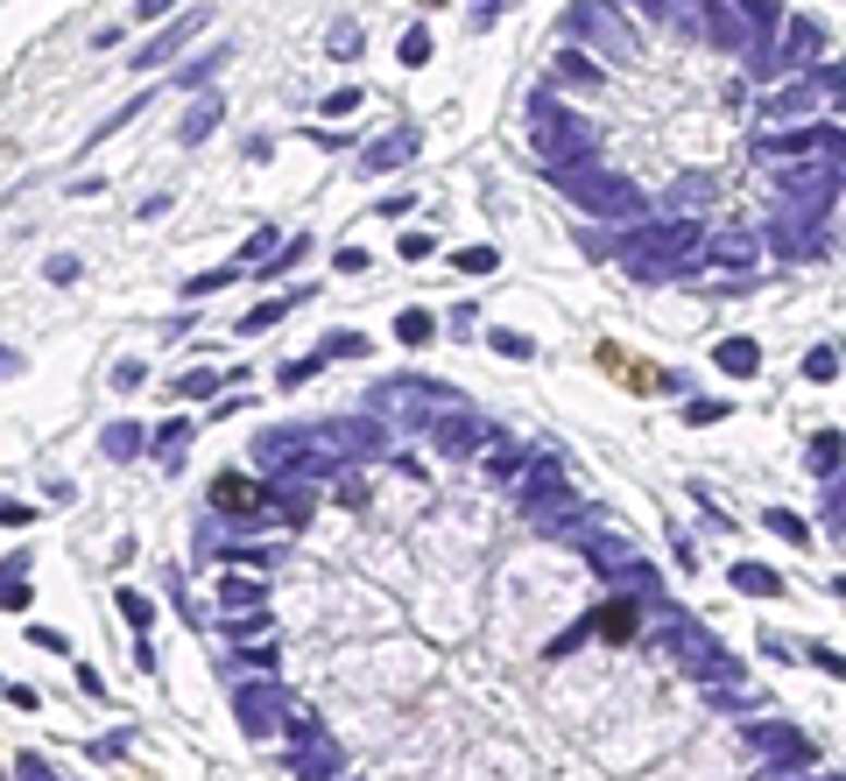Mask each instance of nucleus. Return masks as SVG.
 Here are the masks:
<instances>
[{
    "label": "nucleus",
    "instance_id": "obj_1",
    "mask_svg": "<svg viewBox=\"0 0 846 781\" xmlns=\"http://www.w3.org/2000/svg\"><path fill=\"white\" fill-rule=\"evenodd\" d=\"M529 148H537L543 170H572V162H592L600 134H592V120H578L564 107L557 92H537L529 99Z\"/></svg>",
    "mask_w": 846,
    "mask_h": 781
},
{
    "label": "nucleus",
    "instance_id": "obj_2",
    "mask_svg": "<svg viewBox=\"0 0 846 781\" xmlns=\"http://www.w3.org/2000/svg\"><path fill=\"white\" fill-rule=\"evenodd\" d=\"M657 634H663V648H671L677 662L699 675V683H720V690H734V683H740V662L706 634L699 620H685L677 606H657Z\"/></svg>",
    "mask_w": 846,
    "mask_h": 781
},
{
    "label": "nucleus",
    "instance_id": "obj_3",
    "mask_svg": "<svg viewBox=\"0 0 846 781\" xmlns=\"http://www.w3.org/2000/svg\"><path fill=\"white\" fill-rule=\"evenodd\" d=\"M551 176H557V190L578 204V212H592V225H621V219L642 212V190H635L628 176H614V170L586 176V162H572V170H551Z\"/></svg>",
    "mask_w": 846,
    "mask_h": 781
},
{
    "label": "nucleus",
    "instance_id": "obj_4",
    "mask_svg": "<svg viewBox=\"0 0 846 781\" xmlns=\"http://www.w3.org/2000/svg\"><path fill=\"white\" fill-rule=\"evenodd\" d=\"M564 36L592 42V50L614 57V64H635V28H628V14H621V0H572V8H564Z\"/></svg>",
    "mask_w": 846,
    "mask_h": 781
},
{
    "label": "nucleus",
    "instance_id": "obj_5",
    "mask_svg": "<svg viewBox=\"0 0 846 781\" xmlns=\"http://www.w3.org/2000/svg\"><path fill=\"white\" fill-rule=\"evenodd\" d=\"M846 190V170L825 156H783L776 162V204H805V212H833Z\"/></svg>",
    "mask_w": 846,
    "mask_h": 781
},
{
    "label": "nucleus",
    "instance_id": "obj_6",
    "mask_svg": "<svg viewBox=\"0 0 846 781\" xmlns=\"http://www.w3.org/2000/svg\"><path fill=\"white\" fill-rule=\"evenodd\" d=\"M740 740H748V754L762 760V781L797 774V768H811V760H819V746H811L805 732H790L783 718H755V726L740 732Z\"/></svg>",
    "mask_w": 846,
    "mask_h": 781
},
{
    "label": "nucleus",
    "instance_id": "obj_7",
    "mask_svg": "<svg viewBox=\"0 0 846 781\" xmlns=\"http://www.w3.org/2000/svg\"><path fill=\"white\" fill-rule=\"evenodd\" d=\"M212 515L226 521V529H269V521H275V500H269V479H261V486H247L241 472L212 479Z\"/></svg>",
    "mask_w": 846,
    "mask_h": 781
},
{
    "label": "nucleus",
    "instance_id": "obj_8",
    "mask_svg": "<svg viewBox=\"0 0 846 781\" xmlns=\"http://www.w3.org/2000/svg\"><path fill=\"white\" fill-rule=\"evenodd\" d=\"M825 212H805V204H776V219L762 225V247H776L783 261H819L825 239H819Z\"/></svg>",
    "mask_w": 846,
    "mask_h": 781
},
{
    "label": "nucleus",
    "instance_id": "obj_9",
    "mask_svg": "<svg viewBox=\"0 0 846 781\" xmlns=\"http://www.w3.org/2000/svg\"><path fill=\"white\" fill-rule=\"evenodd\" d=\"M310 437H318L324 450H332L339 464H353V458H375V450L389 444V430H381L375 416H332V423H318Z\"/></svg>",
    "mask_w": 846,
    "mask_h": 781
},
{
    "label": "nucleus",
    "instance_id": "obj_10",
    "mask_svg": "<svg viewBox=\"0 0 846 781\" xmlns=\"http://www.w3.org/2000/svg\"><path fill=\"white\" fill-rule=\"evenodd\" d=\"M685 28H691V36H706L712 50H748V42H755V28L740 22V8H734V0H691Z\"/></svg>",
    "mask_w": 846,
    "mask_h": 781
},
{
    "label": "nucleus",
    "instance_id": "obj_11",
    "mask_svg": "<svg viewBox=\"0 0 846 781\" xmlns=\"http://www.w3.org/2000/svg\"><path fill=\"white\" fill-rule=\"evenodd\" d=\"M233 711H241V726L255 732V740H282V718H290V704H282V690L269 675H255V683L233 690Z\"/></svg>",
    "mask_w": 846,
    "mask_h": 781
},
{
    "label": "nucleus",
    "instance_id": "obj_12",
    "mask_svg": "<svg viewBox=\"0 0 846 781\" xmlns=\"http://www.w3.org/2000/svg\"><path fill=\"white\" fill-rule=\"evenodd\" d=\"M762 261V233H748V225H726V233H706L699 261H691V275L699 268H734V275H748V268Z\"/></svg>",
    "mask_w": 846,
    "mask_h": 781
},
{
    "label": "nucleus",
    "instance_id": "obj_13",
    "mask_svg": "<svg viewBox=\"0 0 846 781\" xmlns=\"http://www.w3.org/2000/svg\"><path fill=\"white\" fill-rule=\"evenodd\" d=\"M424 430H430V450H444V458H473V450L487 444V423L473 409H458V401H452V409H438Z\"/></svg>",
    "mask_w": 846,
    "mask_h": 781
},
{
    "label": "nucleus",
    "instance_id": "obj_14",
    "mask_svg": "<svg viewBox=\"0 0 846 781\" xmlns=\"http://www.w3.org/2000/svg\"><path fill=\"white\" fill-rule=\"evenodd\" d=\"M586 620H592V634H600V641H635V634H642V592L606 598V606H592Z\"/></svg>",
    "mask_w": 846,
    "mask_h": 781
},
{
    "label": "nucleus",
    "instance_id": "obj_15",
    "mask_svg": "<svg viewBox=\"0 0 846 781\" xmlns=\"http://www.w3.org/2000/svg\"><path fill=\"white\" fill-rule=\"evenodd\" d=\"M205 22H212V14H205V8H198V14H176V22L162 28L156 42H142V57H127V64H135V71H162V64H170V57H176V50H184V42H191V36H198Z\"/></svg>",
    "mask_w": 846,
    "mask_h": 781
},
{
    "label": "nucleus",
    "instance_id": "obj_16",
    "mask_svg": "<svg viewBox=\"0 0 846 781\" xmlns=\"http://www.w3.org/2000/svg\"><path fill=\"white\" fill-rule=\"evenodd\" d=\"M290 774H296V781H339V774H346V746H339V740H310V746H296Z\"/></svg>",
    "mask_w": 846,
    "mask_h": 781
},
{
    "label": "nucleus",
    "instance_id": "obj_17",
    "mask_svg": "<svg viewBox=\"0 0 846 781\" xmlns=\"http://www.w3.org/2000/svg\"><path fill=\"white\" fill-rule=\"evenodd\" d=\"M762 113H769V120H797V113H819V78H811V71H805V78L776 85V92L762 99Z\"/></svg>",
    "mask_w": 846,
    "mask_h": 781
},
{
    "label": "nucleus",
    "instance_id": "obj_18",
    "mask_svg": "<svg viewBox=\"0 0 846 781\" xmlns=\"http://www.w3.org/2000/svg\"><path fill=\"white\" fill-rule=\"evenodd\" d=\"M551 85H572V92H600L606 71L592 64L586 50H557V57H551Z\"/></svg>",
    "mask_w": 846,
    "mask_h": 781
},
{
    "label": "nucleus",
    "instance_id": "obj_19",
    "mask_svg": "<svg viewBox=\"0 0 846 781\" xmlns=\"http://www.w3.org/2000/svg\"><path fill=\"white\" fill-rule=\"evenodd\" d=\"M417 148H424V134H417V127H395V134H381V141L360 156V170H395V162H409Z\"/></svg>",
    "mask_w": 846,
    "mask_h": 781
},
{
    "label": "nucleus",
    "instance_id": "obj_20",
    "mask_svg": "<svg viewBox=\"0 0 846 781\" xmlns=\"http://www.w3.org/2000/svg\"><path fill=\"white\" fill-rule=\"evenodd\" d=\"M805 464H811V479H839L846 472V437L839 430H819L811 450H805Z\"/></svg>",
    "mask_w": 846,
    "mask_h": 781
},
{
    "label": "nucleus",
    "instance_id": "obj_21",
    "mask_svg": "<svg viewBox=\"0 0 846 781\" xmlns=\"http://www.w3.org/2000/svg\"><path fill=\"white\" fill-rule=\"evenodd\" d=\"M712 367L734 373V381H748V373H762V345H755V338H726L720 352H712Z\"/></svg>",
    "mask_w": 846,
    "mask_h": 781
},
{
    "label": "nucleus",
    "instance_id": "obj_22",
    "mask_svg": "<svg viewBox=\"0 0 846 781\" xmlns=\"http://www.w3.org/2000/svg\"><path fill=\"white\" fill-rule=\"evenodd\" d=\"M537 450L543 444H494V450H487V472H494V479H523L529 464H537Z\"/></svg>",
    "mask_w": 846,
    "mask_h": 781
},
{
    "label": "nucleus",
    "instance_id": "obj_23",
    "mask_svg": "<svg viewBox=\"0 0 846 781\" xmlns=\"http://www.w3.org/2000/svg\"><path fill=\"white\" fill-rule=\"evenodd\" d=\"M734 8H740V22L755 28V42H769V36L783 28V14H790L783 0H734Z\"/></svg>",
    "mask_w": 846,
    "mask_h": 781
},
{
    "label": "nucleus",
    "instance_id": "obj_24",
    "mask_svg": "<svg viewBox=\"0 0 846 781\" xmlns=\"http://www.w3.org/2000/svg\"><path fill=\"white\" fill-rule=\"evenodd\" d=\"M219 606H226V612H255L261 606V578H241V570H233V578L219 584Z\"/></svg>",
    "mask_w": 846,
    "mask_h": 781
},
{
    "label": "nucleus",
    "instance_id": "obj_25",
    "mask_svg": "<svg viewBox=\"0 0 846 781\" xmlns=\"http://www.w3.org/2000/svg\"><path fill=\"white\" fill-rule=\"evenodd\" d=\"M219 113H226V107H219V99H212V92H205V99H198V107H191V120H184V127H176V141H205V134H212V127H219Z\"/></svg>",
    "mask_w": 846,
    "mask_h": 781
},
{
    "label": "nucleus",
    "instance_id": "obj_26",
    "mask_svg": "<svg viewBox=\"0 0 846 781\" xmlns=\"http://www.w3.org/2000/svg\"><path fill=\"white\" fill-rule=\"evenodd\" d=\"M734 584H740V592H755V598H776L783 592V578L769 563H734Z\"/></svg>",
    "mask_w": 846,
    "mask_h": 781
},
{
    "label": "nucleus",
    "instance_id": "obj_27",
    "mask_svg": "<svg viewBox=\"0 0 846 781\" xmlns=\"http://www.w3.org/2000/svg\"><path fill=\"white\" fill-rule=\"evenodd\" d=\"M360 22H332V36H324V50H332V64H353V57H360Z\"/></svg>",
    "mask_w": 846,
    "mask_h": 781
},
{
    "label": "nucleus",
    "instance_id": "obj_28",
    "mask_svg": "<svg viewBox=\"0 0 846 781\" xmlns=\"http://www.w3.org/2000/svg\"><path fill=\"white\" fill-rule=\"evenodd\" d=\"M395 338H403V345H430V338H438V318H430V310H403V318H395Z\"/></svg>",
    "mask_w": 846,
    "mask_h": 781
},
{
    "label": "nucleus",
    "instance_id": "obj_29",
    "mask_svg": "<svg viewBox=\"0 0 846 781\" xmlns=\"http://www.w3.org/2000/svg\"><path fill=\"white\" fill-rule=\"evenodd\" d=\"M296 310V296H275V303H261V310H247V324H241V338H255V332H269V324H282Z\"/></svg>",
    "mask_w": 846,
    "mask_h": 781
},
{
    "label": "nucleus",
    "instance_id": "obj_30",
    "mask_svg": "<svg viewBox=\"0 0 846 781\" xmlns=\"http://www.w3.org/2000/svg\"><path fill=\"white\" fill-rule=\"evenodd\" d=\"M282 740H290V746L324 740V718H318V711H290V718H282Z\"/></svg>",
    "mask_w": 846,
    "mask_h": 781
},
{
    "label": "nucleus",
    "instance_id": "obj_31",
    "mask_svg": "<svg viewBox=\"0 0 846 781\" xmlns=\"http://www.w3.org/2000/svg\"><path fill=\"white\" fill-rule=\"evenodd\" d=\"M282 247V239H275V225H255V233H247L241 239V268H255V261H269V253Z\"/></svg>",
    "mask_w": 846,
    "mask_h": 781
},
{
    "label": "nucleus",
    "instance_id": "obj_32",
    "mask_svg": "<svg viewBox=\"0 0 846 781\" xmlns=\"http://www.w3.org/2000/svg\"><path fill=\"white\" fill-rule=\"evenodd\" d=\"M494 261H501L494 247H458V253H452V268H458V275H494Z\"/></svg>",
    "mask_w": 846,
    "mask_h": 781
},
{
    "label": "nucleus",
    "instance_id": "obj_33",
    "mask_svg": "<svg viewBox=\"0 0 846 781\" xmlns=\"http://www.w3.org/2000/svg\"><path fill=\"white\" fill-rule=\"evenodd\" d=\"M839 373V345H811L805 352V381H833Z\"/></svg>",
    "mask_w": 846,
    "mask_h": 781
},
{
    "label": "nucleus",
    "instance_id": "obj_34",
    "mask_svg": "<svg viewBox=\"0 0 846 781\" xmlns=\"http://www.w3.org/2000/svg\"><path fill=\"white\" fill-rule=\"evenodd\" d=\"M360 107H367V92H360V85H346V92L318 99V113H324V120H346V113H360Z\"/></svg>",
    "mask_w": 846,
    "mask_h": 781
},
{
    "label": "nucleus",
    "instance_id": "obj_35",
    "mask_svg": "<svg viewBox=\"0 0 846 781\" xmlns=\"http://www.w3.org/2000/svg\"><path fill=\"white\" fill-rule=\"evenodd\" d=\"M121 612H127V627H135V634H148V620H156V606H148L135 584H121Z\"/></svg>",
    "mask_w": 846,
    "mask_h": 781
},
{
    "label": "nucleus",
    "instance_id": "obj_36",
    "mask_svg": "<svg viewBox=\"0 0 846 781\" xmlns=\"http://www.w3.org/2000/svg\"><path fill=\"white\" fill-rule=\"evenodd\" d=\"M635 14H649V22H663V28H685V8L677 0H628Z\"/></svg>",
    "mask_w": 846,
    "mask_h": 781
},
{
    "label": "nucleus",
    "instance_id": "obj_37",
    "mask_svg": "<svg viewBox=\"0 0 846 781\" xmlns=\"http://www.w3.org/2000/svg\"><path fill=\"white\" fill-rule=\"evenodd\" d=\"M233 275H241V268H205V275H191V282H184V296H219Z\"/></svg>",
    "mask_w": 846,
    "mask_h": 781
},
{
    "label": "nucleus",
    "instance_id": "obj_38",
    "mask_svg": "<svg viewBox=\"0 0 846 781\" xmlns=\"http://www.w3.org/2000/svg\"><path fill=\"white\" fill-rule=\"evenodd\" d=\"M762 521H769V529H776V535H783V543H797V549H805V543H811V529H805V521H797V515H783V507H769V515H762Z\"/></svg>",
    "mask_w": 846,
    "mask_h": 781
},
{
    "label": "nucleus",
    "instance_id": "obj_39",
    "mask_svg": "<svg viewBox=\"0 0 846 781\" xmlns=\"http://www.w3.org/2000/svg\"><path fill=\"white\" fill-rule=\"evenodd\" d=\"M212 557H219V563H241V570H247V563H269V549H261V543H219Z\"/></svg>",
    "mask_w": 846,
    "mask_h": 781
},
{
    "label": "nucleus",
    "instance_id": "obj_40",
    "mask_svg": "<svg viewBox=\"0 0 846 781\" xmlns=\"http://www.w3.org/2000/svg\"><path fill=\"white\" fill-rule=\"evenodd\" d=\"M318 367H332V359H324V352H310V359H290V367H282L275 381H282V387H304V381H310V373H318Z\"/></svg>",
    "mask_w": 846,
    "mask_h": 781
},
{
    "label": "nucleus",
    "instance_id": "obj_41",
    "mask_svg": "<svg viewBox=\"0 0 846 781\" xmlns=\"http://www.w3.org/2000/svg\"><path fill=\"white\" fill-rule=\"evenodd\" d=\"M677 204H685V212L712 204V176H685V184H677Z\"/></svg>",
    "mask_w": 846,
    "mask_h": 781
},
{
    "label": "nucleus",
    "instance_id": "obj_42",
    "mask_svg": "<svg viewBox=\"0 0 846 781\" xmlns=\"http://www.w3.org/2000/svg\"><path fill=\"white\" fill-rule=\"evenodd\" d=\"M184 437H191V423H184V416H170V423L156 430V444H162V464H176V444H184Z\"/></svg>",
    "mask_w": 846,
    "mask_h": 781
},
{
    "label": "nucleus",
    "instance_id": "obj_43",
    "mask_svg": "<svg viewBox=\"0 0 846 781\" xmlns=\"http://www.w3.org/2000/svg\"><path fill=\"white\" fill-rule=\"evenodd\" d=\"M403 64H409V71L430 64V28H409V36H403Z\"/></svg>",
    "mask_w": 846,
    "mask_h": 781
},
{
    "label": "nucleus",
    "instance_id": "obj_44",
    "mask_svg": "<svg viewBox=\"0 0 846 781\" xmlns=\"http://www.w3.org/2000/svg\"><path fill=\"white\" fill-rule=\"evenodd\" d=\"M487 345H494L501 359H529V352H537V345H529L523 332H487Z\"/></svg>",
    "mask_w": 846,
    "mask_h": 781
},
{
    "label": "nucleus",
    "instance_id": "obj_45",
    "mask_svg": "<svg viewBox=\"0 0 846 781\" xmlns=\"http://www.w3.org/2000/svg\"><path fill=\"white\" fill-rule=\"evenodd\" d=\"M135 444H142L135 423H113V430H107V450H113V458H135Z\"/></svg>",
    "mask_w": 846,
    "mask_h": 781
},
{
    "label": "nucleus",
    "instance_id": "obj_46",
    "mask_svg": "<svg viewBox=\"0 0 846 781\" xmlns=\"http://www.w3.org/2000/svg\"><path fill=\"white\" fill-rule=\"evenodd\" d=\"M219 381H226V373H184V381H176V395H191V401H198V395H219Z\"/></svg>",
    "mask_w": 846,
    "mask_h": 781
},
{
    "label": "nucleus",
    "instance_id": "obj_47",
    "mask_svg": "<svg viewBox=\"0 0 846 781\" xmlns=\"http://www.w3.org/2000/svg\"><path fill=\"white\" fill-rule=\"evenodd\" d=\"M353 352H367L360 332H332V338H324V359H353Z\"/></svg>",
    "mask_w": 846,
    "mask_h": 781
},
{
    "label": "nucleus",
    "instance_id": "obj_48",
    "mask_svg": "<svg viewBox=\"0 0 846 781\" xmlns=\"http://www.w3.org/2000/svg\"><path fill=\"white\" fill-rule=\"evenodd\" d=\"M825 529H846V479H833V493H825Z\"/></svg>",
    "mask_w": 846,
    "mask_h": 781
},
{
    "label": "nucleus",
    "instance_id": "obj_49",
    "mask_svg": "<svg viewBox=\"0 0 846 781\" xmlns=\"http://www.w3.org/2000/svg\"><path fill=\"white\" fill-rule=\"evenodd\" d=\"M332 268H339V275H367V247H339Z\"/></svg>",
    "mask_w": 846,
    "mask_h": 781
},
{
    "label": "nucleus",
    "instance_id": "obj_50",
    "mask_svg": "<svg viewBox=\"0 0 846 781\" xmlns=\"http://www.w3.org/2000/svg\"><path fill=\"white\" fill-rule=\"evenodd\" d=\"M42 275H50V282H78V261H71V253H50V261H42Z\"/></svg>",
    "mask_w": 846,
    "mask_h": 781
},
{
    "label": "nucleus",
    "instance_id": "obj_51",
    "mask_svg": "<svg viewBox=\"0 0 846 781\" xmlns=\"http://www.w3.org/2000/svg\"><path fill=\"white\" fill-rule=\"evenodd\" d=\"M726 401H685V423H720Z\"/></svg>",
    "mask_w": 846,
    "mask_h": 781
},
{
    "label": "nucleus",
    "instance_id": "obj_52",
    "mask_svg": "<svg viewBox=\"0 0 846 781\" xmlns=\"http://www.w3.org/2000/svg\"><path fill=\"white\" fill-rule=\"evenodd\" d=\"M176 0H135V22H170Z\"/></svg>",
    "mask_w": 846,
    "mask_h": 781
},
{
    "label": "nucleus",
    "instance_id": "obj_53",
    "mask_svg": "<svg viewBox=\"0 0 846 781\" xmlns=\"http://www.w3.org/2000/svg\"><path fill=\"white\" fill-rule=\"evenodd\" d=\"M22 521H36V507H22V500H0V529H22Z\"/></svg>",
    "mask_w": 846,
    "mask_h": 781
},
{
    "label": "nucleus",
    "instance_id": "obj_54",
    "mask_svg": "<svg viewBox=\"0 0 846 781\" xmlns=\"http://www.w3.org/2000/svg\"><path fill=\"white\" fill-rule=\"evenodd\" d=\"M430 247H438V239H430V233H403V261H424Z\"/></svg>",
    "mask_w": 846,
    "mask_h": 781
},
{
    "label": "nucleus",
    "instance_id": "obj_55",
    "mask_svg": "<svg viewBox=\"0 0 846 781\" xmlns=\"http://www.w3.org/2000/svg\"><path fill=\"white\" fill-rule=\"evenodd\" d=\"M811 662H819L825 675H846V655L839 648H811Z\"/></svg>",
    "mask_w": 846,
    "mask_h": 781
},
{
    "label": "nucleus",
    "instance_id": "obj_56",
    "mask_svg": "<svg viewBox=\"0 0 846 781\" xmlns=\"http://www.w3.org/2000/svg\"><path fill=\"white\" fill-rule=\"evenodd\" d=\"M113 387H142V359H121V367H113Z\"/></svg>",
    "mask_w": 846,
    "mask_h": 781
},
{
    "label": "nucleus",
    "instance_id": "obj_57",
    "mask_svg": "<svg viewBox=\"0 0 846 781\" xmlns=\"http://www.w3.org/2000/svg\"><path fill=\"white\" fill-rule=\"evenodd\" d=\"M22 781H57V774L42 768V760H22Z\"/></svg>",
    "mask_w": 846,
    "mask_h": 781
},
{
    "label": "nucleus",
    "instance_id": "obj_58",
    "mask_svg": "<svg viewBox=\"0 0 846 781\" xmlns=\"http://www.w3.org/2000/svg\"><path fill=\"white\" fill-rule=\"evenodd\" d=\"M0 373H14V352H0Z\"/></svg>",
    "mask_w": 846,
    "mask_h": 781
},
{
    "label": "nucleus",
    "instance_id": "obj_59",
    "mask_svg": "<svg viewBox=\"0 0 846 781\" xmlns=\"http://www.w3.org/2000/svg\"><path fill=\"white\" fill-rule=\"evenodd\" d=\"M825 781H846V774H825Z\"/></svg>",
    "mask_w": 846,
    "mask_h": 781
}]
</instances>
